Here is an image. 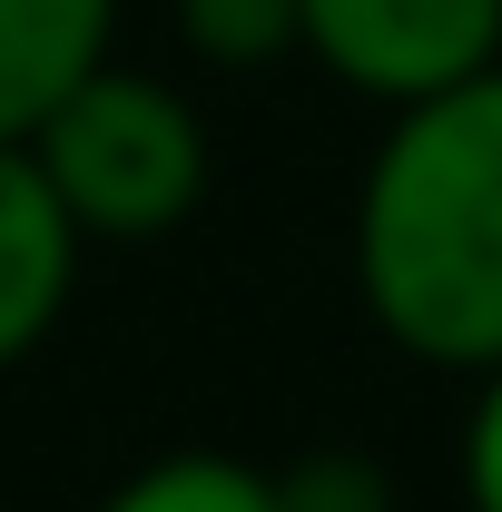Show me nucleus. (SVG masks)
<instances>
[{"instance_id": "nucleus-1", "label": "nucleus", "mask_w": 502, "mask_h": 512, "mask_svg": "<svg viewBox=\"0 0 502 512\" xmlns=\"http://www.w3.org/2000/svg\"><path fill=\"white\" fill-rule=\"evenodd\" d=\"M355 286L404 355L502 365V69L394 109L355 188Z\"/></svg>"}, {"instance_id": "nucleus-2", "label": "nucleus", "mask_w": 502, "mask_h": 512, "mask_svg": "<svg viewBox=\"0 0 502 512\" xmlns=\"http://www.w3.org/2000/svg\"><path fill=\"white\" fill-rule=\"evenodd\" d=\"M30 158L40 178L60 188L79 247H148V237H178L207 197V119L188 109L178 79L158 69L99 60L69 89L50 119L30 128Z\"/></svg>"}, {"instance_id": "nucleus-3", "label": "nucleus", "mask_w": 502, "mask_h": 512, "mask_svg": "<svg viewBox=\"0 0 502 512\" xmlns=\"http://www.w3.org/2000/svg\"><path fill=\"white\" fill-rule=\"evenodd\" d=\"M306 60L355 99L414 109L502 69V0H306Z\"/></svg>"}, {"instance_id": "nucleus-4", "label": "nucleus", "mask_w": 502, "mask_h": 512, "mask_svg": "<svg viewBox=\"0 0 502 512\" xmlns=\"http://www.w3.org/2000/svg\"><path fill=\"white\" fill-rule=\"evenodd\" d=\"M79 286V227H69L60 188L40 178L30 138H0V375L20 355L50 345Z\"/></svg>"}, {"instance_id": "nucleus-5", "label": "nucleus", "mask_w": 502, "mask_h": 512, "mask_svg": "<svg viewBox=\"0 0 502 512\" xmlns=\"http://www.w3.org/2000/svg\"><path fill=\"white\" fill-rule=\"evenodd\" d=\"M109 40L119 0H0V138H30L99 60H119Z\"/></svg>"}, {"instance_id": "nucleus-6", "label": "nucleus", "mask_w": 502, "mask_h": 512, "mask_svg": "<svg viewBox=\"0 0 502 512\" xmlns=\"http://www.w3.org/2000/svg\"><path fill=\"white\" fill-rule=\"evenodd\" d=\"M178 50L207 69H276L306 60V0H168Z\"/></svg>"}, {"instance_id": "nucleus-7", "label": "nucleus", "mask_w": 502, "mask_h": 512, "mask_svg": "<svg viewBox=\"0 0 502 512\" xmlns=\"http://www.w3.org/2000/svg\"><path fill=\"white\" fill-rule=\"evenodd\" d=\"M99 512H276V473H256L237 453H158Z\"/></svg>"}, {"instance_id": "nucleus-8", "label": "nucleus", "mask_w": 502, "mask_h": 512, "mask_svg": "<svg viewBox=\"0 0 502 512\" xmlns=\"http://www.w3.org/2000/svg\"><path fill=\"white\" fill-rule=\"evenodd\" d=\"M276 512H394V483H384L375 453L325 444V453H306V463L276 473Z\"/></svg>"}, {"instance_id": "nucleus-9", "label": "nucleus", "mask_w": 502, "mask_h": 512, "mask_svg": "<svg viewBox=\"0 0 502 512\" xmlns=\"http://www.w3.org/2000/svg\"><path fill=\"white\" fill-rule=\"evenodd\" d=\"M463 503L502 512V365L473 394V424H463Z\"/></svg>"}]
</instances>
